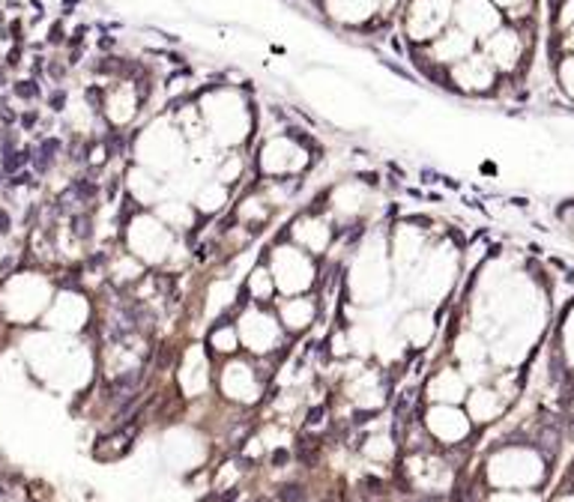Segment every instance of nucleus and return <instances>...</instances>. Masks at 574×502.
<instances>
[{
	"label": "nucleus",
	"instance_id": "4be33fe9",
	"mask_svg": "<svg viewBox=\"0 0 574 502\" xmlns=\"http://www.w3.org/2000/svg\"><path fill=\"white\" fill-rule=\"evenodd\" d=\"M84 33H87V27H78V30H75V36H72V45H78V42L84 39Z\"/></svg>",
	"mask_w": 574,
	"mask_h": 502
},
{
	"label": "nucleus",
	"instance_id": "423d86ee",
	"mask_svg": "<svg viewBox=\"0 0 574 502\" xmlns=\"http://www.w3.org/2000/svg\"><path fill=\"white\" fill-rule=\"evenodd\" d=\"M72 234L78 236V239H90L93 236V218H90V212L84 215V212H75L72 215Z\"/></svg>",
	"mask_w": 574,
	"mask_h": 502
},
{
	"label": "nucleus",
	"instance_id": "aec40b11",
	"mask_svg": "<svg viewBox=\"0 0 574 502\" xmlns=\"http://www.w3.org/2000/svg\"><path fill=\"white\" fill-rule=\"evenodd\" d=\"M413 502H443V496H434V493H422V496H416Z\"/></svg>",
	"mask_w": 574,
	"mask_h": 502
},
{
	"label": "nucleus",
	"instance_id": "412c9836",
	"mask_svg": "<svg viewBox=\"0 0 574 502\" xmlns=\"http://www.w3.org/2000/svg\"><path fill=\"white\" fill-rule=\"evenodd\" d=\"M105 195H108V201H111V198L117 195V179H111V182H108V189H105Z\"/></svg>",
	"mask_w": 574,
	"mask_h": 502
},
{
	"label": "nucleus",
	"instance_id": "39448f33",
	"mask_svg": "<svg viewBox=\"0 0 574 502\" xmlns=\"http://www.w3.org/2000/svg\"><path fill=\"white\" fill-rule=\"evenodd\" d=\"M278 502H308V490L299 481H287L278 487Z\"/></svg>",
	"mask_w": 574,
	"mask_h": 502
},
{
	"label": "nucleus",
	"instance_id": "9b49d317",
	"mask_svg": "<svg viewBox=\"0 0 574 502\" xmlns=\"http://www.w3.org/2000/svg\"><path fill=\"white\" fill-rule=\"evenodd\" d=\"M365 493H371V496H383L386 490H383V481L380 478H365Z\"/></svg>",
	"mask_w": 574,
	"mask_h": 502
},
{
	"label": "nucleus",
	"instance_id": "f3484780",
	"mask_svg": "<svg viewBox=\"0 0 574 502\" xmlns=\"http://www.w3.org/2000/svg\"><path fill=\"white\" fill-rule=\"evenodd\" d=\"M48 42H54V45H57V42H63V27H60V24H54V27H51Z\"/></svg>",
	"mask_w": 574,
	"mask_h": 502
},
{
	"label": "nucleus",
	"instance_id": "f03ea898",
	"mask_svg": "<svg viewBox=\"0 0 574 502\" xmlns=\"http://www.w3.org/2000/svg\"><path fill=\"white\" fill-rule=\"evenodd\" d=\"M63 150V144H60V138H45L39 147H36V156H33V165H36V173H48L51 170V165H54V159H57V153Z\"/></svg>",
	"mask_w": 574,
	"mask_h": 502
},
{
	"label": "nucleus",
	"instance_id": "20e7f679",
	"mask_svg": "<svg viewBox=\"0 0 574 502\" xmlns=\"http://www.w3.org/2000/svg\"><path fill=\"white\" fill-rule=\"evenodd\" d=\"M317 451H320L317 439H311V436H299V439H296V458H299L305 467H314V464H317Z\"/></svg>",
	"mask_w": 574,
	"mask_h": 502
},
{
	"label": "nucleus",
	"instance_id": "0eeeda50",
	"mask_svg": "<svg viewBox=\"0 0 574 502\" xmlns=\"http://www.w3.org/2000/svg\"><path fill=\"white\" fill-rule=\"evenodd\" d=\"M539 445H542L544 458H553L556 448H559V431H556V428H544L542 436H539Z\"/></svg>",
	"mask_w": 574,
	"mask_h": 502
},
{
	"label": "nucleus",
	"instance_id": "f257e3e1",
	"mask_svg": "<svg viewBox=\"0 0 574 502\" xmlns=\"http://www.w3.org/2000/svg\"><path fill=\"white\" fill-rule=\"evenodd\" d=\"M141 380H144V371H123V374H117V377L108 383V398L117 401V403L129 401V398L138 392Z\"/></svg>",
	"mask_w": 574,
	"mask_h": 502
},
{
	"label": "nucleus",
	"instance_id": "5701e85b",
	"mask_svg": "<svg viewBox=\"0 0 574 502\" xmlns=\"http://www.w3.org/2000/svg\"><path fill=\"white\" fill-rule=\"evenodd\" d=\"M359 179H362V182H371V186H377V176H374V173H359Z\"/></svg>",
	"mask_w": 574,
	"mask_h": 502
},
{
	"label": "nucleus",
	"instance_id": "9d476101",
	"mask_svg": "<svg viewBox=\"0 0 574 502\" xmlns=\"http://www.w3.org/2000/svg\"><path fill=\"white\" fill-rule=\"evenodd\" d=\"M269 461H272V467H287V464H290V451H287V448H275V451L269 454Z\"/></svg>",
	"mask_w": 574,
	"mask_h": 502
},
{
	"label": "nucleus",
	"instance_id": "dca6fc26",
	"mask_svg": "<svg viewBox=\"0 0 574 502\" xmlns=\"http://www.w3.org/2000/svg\"><path fill=\"white\" fill-rule=\"evenodd\" d=\"M36 120H39V114H36V111H27V114L21 117V126H24V129H33V126H36Z\"/></svg>",
	"mask_w": 574,
	"mask_h": 502
},
{
	"label": "nucleus",
	"instance_id": "b1692460",
	"mask_svg": "<svg viewBox=\"0 0 574 502\" xmlns=\"http://www.w3.org/2000/svg\"><path fill=\"white\" fill-rule=\"evenodd\" d=\"M255 502H272V499H255Z\"/></svg>",
	"mask_w": 574,
	"mask_h": 502
},
{
	"label": "nucleus",
	"instance_id": "f8f14e48",
	"mask_svg": "<svg viewBox=\"0 0 574 502\" xmlns=\"http://www.w3.org/2000/svg\"><path fill=\"white\" fill-rule=\"evenodd\" d=\"M48 105H51L54 111H63V108H66V93H63V90H54V93L48 96Z\"/></svg>",
	"mask_w": 574,
	"mask_h": 502
},
{
	"label": "nucleus",
	"instance_id": "ddd939ff",
	"mask_svg": "<svg viewBox=\"0 0 574 502\" xmlns=\"http://www.w3.org/2000/svg\"><path fill=\"white\" fill-rule=\"evenodd\" d=\"M326 419V406H314V409H308V425H320Z\"/></svg>",
	"mask_w": 574,
	"mask_h": 502
},
{
	"label": "nucleus",
	"instance_id": "7ed1b4c3",
	"mask_svg": "<svg viewBox=\"0 0 574 502\" xmlns=\"http://www.w3.org/2000/svg\"><path fill=\"white\" fill-rule=\"evenodd\" d=\"M30 159H33L30 150H15V147H12V150H3V173H9V176L18 173Z\"/></svg>",
	"mask_w": 574,
	"mask_h": 502
},
{
	"label": "nucleus",
	"instance_id": "a211bd4d",
	"mask_svg": "<svg viewBox=\"0 0 574 502\" xmlns=\"http://www.w3.org/2000/svg\"><path fill=\"white\" fill-rule=\"evenodd\" d=\"M9 224H12V221H9V212H6V209H0V234H9V231H12Z\"/></svg>",
	"mask_w": 574,
	"mask_h": 502
},
{
	"label": "nucleus",
	"instance_id": "1a4fd4ad",
	"mask_svg": "<svg viewBox=\"0 0 574 502\" xmlns=\"http://www.w3.org/2000/svg\"><path fill=\"white\" fill-rule=\"evenodd\" d=\"M413 401H416V392H413V389L401 392V398H398V403H395V419H404V416H407V409L413 406Z\"/></svg>",
	"mask_w": 574,
	"mask_h": 502
},
{
	"label": "nucleus",
	"instance_id": "4468645a",
	"mask_svg": "<svg viewBox=\"0 0 574 502\" xmlns=\"http://www.w3.org/2000/svg\"><path fill=\"white\" fill-rule=\"evenodd\" d=\"M0 120H3L6 126H12V123H15V114L6 108V102H3V99H0Z\"/></svg>",
	"mask_w": 574,
	"mask_h": 502
},
{
	"label": "nucleus",
	"instance_id": "6ab92c4d",
	"mask_svg": "<svg viewBox=\"0 0 574 502\" xmlns=\"http://www.w3.org/2000/svg\"><path fill=\"white\" fill-rule=\"evenodd\" d=\"M236 496H239V490L233 487V490H224L222 496H219V502H236Z\"/></svg>",
	"mask_w": 574,
	"mask_h": 502
},
{
	"label": "nucleus",
	"instance_id": "393cba45",
	"mask_svg": "<svg viewBox=\"0 0 574 502\" xmlns=\"http://www.w3.org/2000/svg\"><path fill=\"white\" fill-rule=\"evenodd\" d=\"M3 493H6V490H3V487H0V496H3Z\"/></svg>",
	"mask_w": 574,
	"mask_h": 502
},
{
	"label": "nucleus",
	"instance_id": "2eb2a0df",
	"mask_svg": "<svg viewBox=\"0 0 574 502\" xmlns=\"http://www.w3.org/2000/svg\"><path fill=\"white\" fill-rule=\"evenodd\" d=\"M374 416H377V413H374V409H371V413H365V409H359V413H356V416H353V425H365V422H371V419H374Z\"/></svg>",
	"mask_w": 574,
	"mask_h": 502
},
{
	"label": "nucleus",
	"instance_id": "6e6552de",
	"mask_svg": "<svg viewBox=\"0 0 574 502\" xmlns=\"http://www.w3.org/2000/svg\"><path fill=\"white\" fill-rule=\"evenodd\" d=\"M12 93L24 102H33V99H39V84H36V81H15V84H12Z\"/></svg>",
	"mask_w": 574,
	"mask_h": 502
}]
</instances>
